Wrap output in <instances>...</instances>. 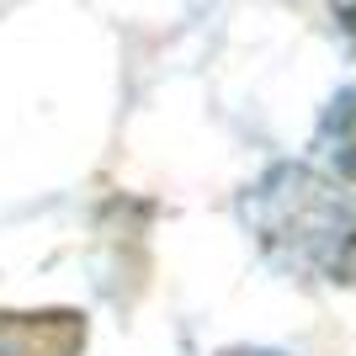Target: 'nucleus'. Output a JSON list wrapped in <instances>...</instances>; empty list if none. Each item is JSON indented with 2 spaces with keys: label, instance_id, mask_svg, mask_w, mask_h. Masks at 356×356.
<instances>
[]
</instances>
